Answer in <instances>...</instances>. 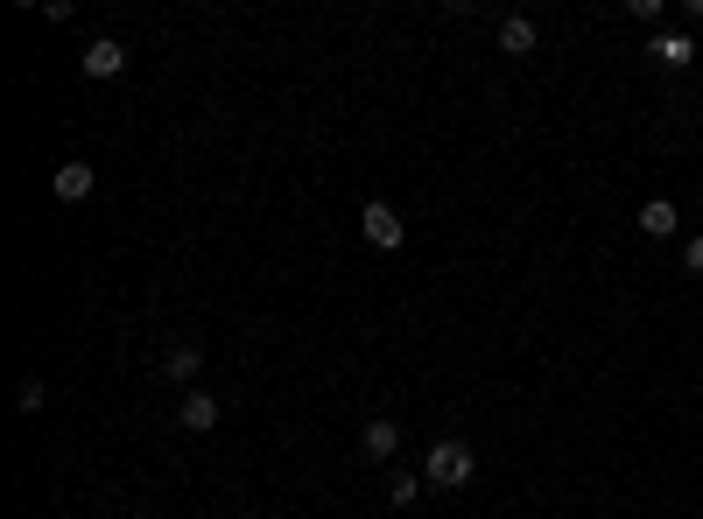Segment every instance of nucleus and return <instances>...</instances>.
<instances>
[{"label": "nucleus", "instance_id": "11", "mask_svg": "<svg viewBox=\"0 0 703 519\" xmlns=\"http://www.w3.org/2000/svg\"><path fill=\"white\" fill-rule=\"evenodd\" d=\"M43 400H50L43 379H22V387H14V408H22V414H43Z\"/></svg>", "mask_w": 703, "mask_h": 519}, {"label": "nucleus", "instance_id": "13", "mask_svg": "<svg viewBox=\"0 0 703 519\" xmlns=\"http://www.w3.org/2000/svg\"><path fill=\"white\" fill-rule=\"evenodd\" d=\"M682 260H690V274H696V281H703V233H696V239H690V246H682Z\"/></svg>", "mask_w": 703, "mask_h": 519}, {"label": "nucleus", "instance_id": "8", "mask_svg": "<svg viewBox=\"0 0 703 519\" xmlns=\"http://www.w3.org/2000/svg\"><path fill=\"white\" fill-rule=\"evenodd\" d=\"M359 450H366L373 464H394V450H402V429H394V421H366V435H359Z\"/></svg>", "mask_w": 703, "mask_h": 519}, {"label": "nucleus", "instance_id": "12", "mask_svg": "<svg viewBox=\"0 0 703 519\" xmlns=\"http://www.w3.org/2000/svg\"><path fill=\"white\" fill-rule=\"evenodd\" d=\"M415 491H423V477H394V485H387V506H415Z\"/></svg>", "mask_w": 703, "mask_h": 519}, {"label": "nucleus", "instance_id": "7", "mask_svg": "<svg viewBox=\"0 0 703 519\" xmlns=\"http://www.w3.org/2000/svg\"><path fill=\"white\" fill-rule=\"evenodd\" d=\"M633 225H640L648 239H675V225H682V218H675V204H669V197H648V204H640V218H633Z\"/></svg>", "mask_w": 703, "mask_h": 519}, {"label": "nucleus", "instance_id": "1", "mask_svg": "<svg viewBox=\"0 0 703 519\" xmlns=\"http://www.w3.org/2000/svg\"><path fill=\"white\" fill-rule=\"evenodd\" d=\"M471 471H479V450L471 442H436V450L423 456V485H436V491H458V485H471Z\"/></svg>", "mask_w": 703, "mask_h": 519}, {"label": "nucleus", "instance_id": "9", "mask_svg": "<svg viewBox=\"0 0 703 519\" xmlns=\"http://www.w3.org/2000/svg\"><path fill=\"white\" fill-rule=\"evenodd\" d=\"M198 365H204V352L198 344H169V358H162V372L177 379V387H190V379H198Z\"/></svg>", "mask_w": 703, "mask_h": 519}, {"label": "nucleus", "instance_id": "5", "mask_svg": "<svg viewBox=\"0 0 703 519\" xmlns=\"http://www.w3.org/2000/svg\"><path fill=\"white\" fill-rule=\"evenodd\" d=\"M219 393H183V408H177V421H183V429L190 435H204V429H219Z\"/></svg>", "mask_w": 703, "mask_h": 519}, {"label": "nucleus", "instance_id": "3", "mask_svg": "<svg viewBox=\"0 0 703 519\" xmlns=\"http://www.w3.org/2000/svg\"><path fill=\"white\" fill-rule=\"evenodd\" d=\"M78 71H85L92 85H99V78H120V71H127V50L113 43V35H92V43H85V56H78Z\"/></svg>", "mask_w": 703, "mask_h": 519}, {"label": "nucleus", "instance_id": "2", "mask_svg": "<svg viewBox=\"0 0 703 519\" xmlns=\"http://www.w3.org/2000/svg\"><path fill=\"white\" fill-rule=\"evenodd\" d=\"M359 233H366V246H380V253H394L408 225H402V210H394V204H380V197H373L366 210H359Z\"/></svg>", "mask_w": 703, "mask_h": 519}, {"label": "nucleus", "instance_id": "4", "mask_svg": "<svg viewBox=\"0 0 703 519\" xmlns=\"http://www.w3.org/2000/svg\"><path fill=\"white\" fill-rule=\"evenodd\" d=\"M92 190H99V169H92V162H64V169H56V197H64V204H85Z\"/></svg>", "mask_w": 703, "mask_h": 519}, {"label": "nucleus", "instance_id": "10", "mask_svg": "<svg viewBox=\"0 0 703 519\" xmlns=\"http://www.w3.org/2000/svg\"><path fill=\"white\" fill-rule=\"evenodd\" d=\"M500 50L528 56V50H535V22H528V14H507V22H500Z\"/></svg>", "mask_w": 703, "mask_h": 519}, {"label": "nucleus", "instance_id": "6", "mask_svg": "<svg viewBox=\"0 0 703 519\" xmlns=\"http://www.w3.org/2000/svg\"><path fill=\"white\" fill-rule=\"evenodd\" d=\"M648 56H654L661 71H690V64H696V43H690V35H654Z\"/></svg>", "mask_w": 703, "mask_h": 519}]
</instances>
